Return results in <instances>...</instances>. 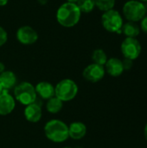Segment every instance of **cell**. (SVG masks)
<instances>
[{
	"label": "cell",
	"mask_w": 147,
	"mask_h": 148,
	"mask_svg": "<svg viewBox=\"0 0 147 148\" xmlns=\"http://www.w3.org/2000/svg\"><path fill=\"white\" fill-rule=\"evenodd\" d=\"M16 108V100L9 91L3 90L0 94V115L7 116Z\"/></svg>",
	"instance_id": "obj_10"
},
{
	"label": "cell",
	"mask_w": 147,
	"mask_h": 148,
	"mask_svg": "<svg viewBox=\"0 0 147 148\" xmlns=\"http://www.w3.org/2000/svg\"><path fill=\"white\" fill-rule=\"evenodd\" d=\"M13 96L16 101L23 106H28L36 101L37 95L35 86L29 82L17 83L13 89Z\"/></svg>",
	"instance_id": "obj_4"
},
{
	"label": "cell",
	"mask_w": 147,
	"mask_h": 148,
	"mask_svg": "<svg viewBox=\"0 0 147 148\" xmlns=\"http://www.w3.org/2000/svg\"><path fill=\"white\" fill-rule=\"evenodd\" d=\"M7 40H8V34L6 30L3 27L0 26V47L4 45Z\"/></svg>",
	"instance_id": "obj_21"
},
{
	"label": "cell",
	"mask_w": 147,
	"mask_h": 148,
	"mask_svg": "<svg viewBox=\"0 0 147 148\" xmlns=\"http://www.w3.org/2000/svg\"><path fill=\"white\" fill-rule=\"evenodd\" d=\"M107 59V55L102 49H96L92 53V60L94 63L104 66Z\"/></svg>",
	"instance_id": "obj_18"
},
{
	"label": "cell",
	"mask_w": 147,
	"mask_h": 148,
	"mask_svg": "<svg viewBox=\"0 0 147 148\" xmlns=\"http://www.w3.org/2000/svg\"><path fill=\"white\" fill-rule=\"evenodd\" d=\"M2 91H3V88H2V87H1V85H0V94L2 93Z\"/></svg>",
	"instance_id": "obj_30"
},
{
	"label": "cell",
	"mask_w": 147,
	"mask_h": 148,
	"mask_svg": "<svg viewBox=\"0 0 147 148\" xmlns=\"http://www.w3.org/2000/svg\"><path fill=\"white\" fill-rule=\"evenodd\" d=\"M81 13H90L95 8L94 0H79L76 3Z\"/></svg>",
	"instance_id": "obj_19"
},
{
	"label": "cell",
	"mask_w": 147,
	"mask_h": 148,
	"mask_svg": "<svg viewBox=\"0 0 147 148\" xmlns=\"http://www.w3.org/2000/svg\"><path fill=\"white\" fill-rule=\"evenodd\" d=\"M139 1H140V2H142L144 3H147V0H139Z\"/></svg>",
	"instance_id": "obj_29"
},
{
	"label": "cell",
	"mask_w": 147,
	"mask_h": 148,
	"mask_svg": "<svg viewBox=\"0 0 147 148\" xmlns=\"http://www.w3.org/2000/svg\"><path fill=\"white\" fill-rule=\"evenodd\" d=\"M36 92L37 96L42 100H49L55 96V86L49 82H40L36 86Z\"/></svg>",
	"instance_id": "obj_15"
},
{
	"label": "cell",
	"mask_w": 147,
	"mask_h": 148,
	"mask_svg": "<svg viewBox=\"0 0 147 148\" xmlns=\"http://www.w3.org/2000/svg\"><path fill=\"white\" fill-rule=\"evenodd\" d=\"M4 70H5V66H4V64H3L2 62H0V74L3 73Z\"/></svg>",
	"instance_id": "obj_25"
},
{
	"label": "cell",
	"mask_w": 147,
	"mask_h": 148,
	"mask_svg": "<svg viewBox=\"0 0 147 148\" xmlns=\"http://www.w3.org/2000/svg\"><path fill=\"white\" fill-rule=\"evenodd\" d=\"M79 0H67V2H69V3H76Z\"/></svg>",
	"instance_id": "obj_28"
},
{
	"label": "cell",
	"mask_w": 147,
	"mask_h": 148,
	"mask_svg": "<svg viewBox=\"0 0 147 148\" xmlns=\"http://www.w3.org/2000/svg\"><path fill=\"white\" fill-rule=\"evenodd\" d=\"M120 51L124 58L134 61L139 57L142 52V46L137 38L126 37L121 42Z\"/></svg>",
	"instance_id": "obj_7"
},
{
	"label": "cell",
	"mask_w": 147,
	"mask_h": 148,
	"mask_svg": "<svg viewBox=\"0 0 147 148\" xmlns=\"http://www.w3.org/2000/svg\"><path fill=\"white\" fill-rule=\"evenodd\" d=\"M146 14H147V3L146 4Z\"/></svg>",
	"instance_id": "obj_32"
},
{
	"label": "cell",
	"mask_w": 147,
	"mask_h": 148,
	"mask_svg": "<svg viewBox=\"0 0 147 148\" xmlns=\"http://www.w3.org/2000/svg\"><path fill=\"white\" fill-rule=\"evenodd\" d=\"M81 16V12L75 3H63L56 10V20L60 25L65 28L75 26L80 22Z\"/></svg>",
	"instance_id": "obj_1"
},
{
	"label": "cell",
	"mask_w": 147,
	"mask_h": 148,
	"mask_svg": "<svg viewBox=\"0 0 147 148\" xmlns=\"http://www.w3.org/2000/svg\"><path fill=\"white\" fill-rule=\"evenodd\" d=\"M122 63H123L124 70H130L133 66V61L127 59V58H124L122 60Z\"/></svg>",
	"instance_id": "obj_22"
},
{
	"label": "cell",
	"mask_w": 147,
	"mask_h": 148,
	"mask_svg": "<svg viewBox=\"0 0 147 148\" xmlns=\"http://www.w3.org/2000/svg\"><path fill=\"white\" fill-rule=\"evenodd\" d=\"M62 148H72V147H62Z\"/></svg>",
	"instance_id": "obj_31"
},
{
	"label": "cell",
	"mask_w": 147,
	"mask_h": 148,
	"mask_svg": "<svg viewBox=\"0 0 147 148\" xmlns=\"http://www.w3.org/2000/svg\"><path fill=\"white\" fill-rule=\"evenodd\" d=\"M106 75L105 68L104 66L96 64V63H91L88 65L82 72L83 78L92 83H96L101 82Z\"/></svg>",
	"instance_id": "obj_8"
},
{
	"label": "cell",
	"mask_w": 147,
	"mask_h": 148,
	"mask_svg": "<svg viewBox=\"0 0 147 148\" xmlns=\"http://www.w3.org/2000/svg\"><path fill=\"white\" fill-rule=\"evenodd\" d=\"M41 5H46L49 2V0H36Z\"/></svg>",
	"instance_id": "obj_24"
},
{
	"label": "cell",
	"mask_w": 147,
	"mask_h": 148,
	"mask_svg": "<svg viewBox=\"0 0 147 148\" xmlns=\"http://www.w3.org/2000/svg\"><path fill=\"white\" fill-rule=\"evenodd\" d=\"M62 108H63V102L61 100H59L57 97L53 96L50 99L47 100L46 110L49 114H58L59 112L62 111Z\"/></svg>",
	"instance_id": "obj_17"
},
{
	"label": "cell",
	"mask_w": 147,
	"mask_h": 148,
	"mask_svg": "<svg viewBox=\"0 0 147 148\" xmlns=\"http://www.w3.org/2000/svg\"><path fill=\"white\" fill-rule=\"evenodd\" d=\"M94 3L96 8H98L101 11L105 12L114 9L116 0H94Z\"/></svg>",
	"instance_id": "obj_20"
},
{
	"label": "cell",
	"mask_w": 147,
	"mask_h": 148,
	"mask_svg": "<svg viewBox=\"0 0 147 148\" xmlns=\"http://www.w3.org/2000/svg\"><path fill=\"white\" fill-rule=\"evenodd\" d=\"M140 28L137 23L133 22H126L124 23L123 27L121 29V33L125 35L126 37H133L137 38L140 34Z\"/></svg>",
	"instance_id": "obj_16"
},
{
	"label": "cell",
	"mask_w": 147,
	"mask_h": 148,
	"mask_svg": "<svg viewBox=\"0 0 147 148\" xmlns=\"http://www.w3.org/2000/svg\"><path fill=\"white\" fill-rule=\"evenodd\" d=\"M79 88L77 83L69 78L61 80L55 86V96L63 103L73 101L78 95Z\"/></svg>",
	"instance_id": "obj_5"
},
{
	"label": "cell",
	"mask_w": 147,
	"mask_h": 148,
	"mask_svg": "<svg viewBox=\"0 0 147 148\" xmlns=\"http://www.w3.org/2000/svg\"><path fill=\"white\" fill-rule=\"evenodd\" d=\"M17 84V77L11 70H4L0 74V85L3 90L10 91L14 89Z\"/></svg>",
	"instance_id": "obj_14"
},
{
	"label": "cell",
	"mask_w": 147,
	"mask_h": 148,
	"mask_svg": "<svg viewBox=\"0 0 147 148\" xmlns=\"http://www.w3.org/2000/svg\"><path fill=\"white\" fill-rule=\"evenodd\" d=\"M102 27L110 33L120 34L124 24V18L121 13L115 10H110L103 12L101 18Z\"/></svg>",
	"instance_id": "obj_6"
},
{
	"label": "cell",
	"mask_w": 147,
	"mask_h": 148,
	"mask_svg": "<svg viewBox=\"0 0 147 148\" xmlns=\"http://www.w3.org/2000/svg\"><path fill=\"white\" fill-rule=\"evenodd\" d=\"M23 115L27 121L30 123H37L42 117V109L40 104L36 101L25 106L23 110Z\"/></svg>",
	"instance_id": "obj_11"
},
{
	"label": "cell",
	"mask_w": 147,
	"mask_h": 148,
	"mask_svg": "<svg viewBox=\"0 0 147 148\" xmlns=\"http://www.w3.org/2000/svg\"><path fill=\"white\" fill-rule=\"evenodd\" d=\"M121 15L127 22L139 23L146 16V5L139 0H128L123 4Z\"/></svg>",
	"instance_id": "obj_3"
},
{
	"label": "cell",
	"mask_w": 147,
	"mask_h": 148,
	"mask_svg": "<svg viewBox=\"0 0 147 148\" xmlns=\"http://www.w3.org/2000/svg\"><path fill=\"white\" fill-rule=\"evenodd\" d=\"M105 71L112 77H119L124 73V68L122 60L117 57L108 58L104 65Z\"/></svg>",
	"instance_id": "obj_12"
},
{
	"label": "cell",
	"mask_w": 147,
	"mask_h": 148,
	"mask_svg": "<svg viewBox=\"0 0 147 148\" xmlns=\"http://www.w3.org/2000/svg\"><path fill=\"white\" fill-rule=\"evenodd\" d=\"M139 28L140 30L143 31L145 34L147 35V14L146 16H145L139 22Z\"/></svg>",
	"instance_id": "obj_23"
},
{
	"label": "cell",
	"mask_w": 147,
	"mask_h": 148,
	"mask_svg": "<svg viewBox=\"0 0 147 148\" xmlns=\"http://www.w3.org/2000/svg\"><path fill=\"white\" fill-rule=\"evenodd\" d=\"M8 1H9V0H0V7L6 5V4L8 3Z\"/></svg>",
	"instance_id": "obj_26"
},
{
	"label": "cell",
	"mask_w": 147,
	"mask_h": 148,
	"mask_svg": "<svg viewBox=\"0 0 147 148\" xmlns=\"http://www.w3.org/2000/svg\"><path fill=\"white\" fill-rule=\"evenodd\" d=\"M87 126L81 121H74L68 125V137L75 140L83 139L87 134Z\"/></svg>",
	"instance_id": "obj_13"
},
{
	"label": "cell",
	"mask_w": 147,
	"mask_h": 148,
	"mask_svg": "<svg viewBox=\"0 0 147 148\" xmlns=\"http://www.w3.org/2000/svg\"><path fill=\"white\" fill-rule=\"evenodd\" d=\"M44 134L53 143H63L69 138L68 126L62 120H50L44 125Z\"/></svg>",
	"instance_id": "obj_2"
},
{
	"label": "cell",
	"mask_w": 147,
	"mask_h": 148,
	"mask_svg": "<svg viewBox=\"0 0 147 148\" xmlns=\"http://www.w3.org/2000/svg\"><path fill=\"white\" fill-rule=\"evenodd\" d=\"M17 41L23 45H31L38 40V34L31 26H21L16 31Z\"/></svg>",
	"instance_id": "obj_9"
},
{
	"label": "cell",
	"mask_w": 147,
	"mask_h": 148,
	"mask_svg": "<svg viewBox=\"0 0 147 148\" xmlns=\"http://www.w3.org/2000/svg\"><path fill=\"white\" fill-rule=\"evenodd\" d=\"M144 136H145V139L147 141V122L146 124L145 125V127H144Z\"/></svg>",
	"instance_id": "obj_27"
}]
</instances>
